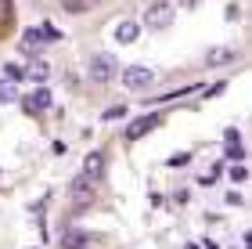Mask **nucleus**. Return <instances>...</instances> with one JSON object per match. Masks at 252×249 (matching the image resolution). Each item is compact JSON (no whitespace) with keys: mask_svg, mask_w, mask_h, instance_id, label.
<instances>
[{"mask_svg":"<svg viewBox=\"0 0 252 249\" xmlns=\"http://www.w3.org/2000/svg\"><path fill=\"white\" fill-rule=\"evenodd\" d=\"M116 72H119V62H116V54H105V51L90 54V62H87V76H90V83L105 87V83H108Z\"/></svg>","mask_w":252,"mask_h":249,"instance_id":"nucleus-1","label":"nucleus"},{"mask_svg":"<svg viewBox=\"0 0 252 249\" xmlns=\"http://www.w3.org/2000/svg\"><path fill=\"white\" fill-rule=\"evenodd\" d=\"M155 83V72L148 69V65H130V69H123V87L133 90V94H141Z\"/></svg>","mask_w":252,"mask_h":249,"instance_id":"nucleus-2","label":"nucleus"},{"mask_svg":"<svg viewBox=\"0 0 252 249\" xmlns=\"http://www.w3.org/2000/svg\"><path fill=\"white\" fill-rule=\"evenodd\" d=\"M169 22H173V4L158 0V4H148V7H144V18H141V26H148V29H166Z\"/></svg>","mask_w":252,"mask_h":249,"instance_id":"nucleus-3","label":"nucleus"},{"mask_svg":"<svg viewBox=\"0 0 252 249\" xmlns=\"http://www.w3.org/2000/svg\"><path fill=\"white\" fill-rule=\"evenodd\" d=\"M68 195H72L76 206H90V199H94V180L79 174V177L72 180V184H68Z\"/></svg>","mask_w":252,"mask_h":249,"instance_id":"nucleus-4","label":"nucleus"},{"mask_svg":"<svg viewBox=\"0 0 252 249\" xmlns=\"http://www.w3.org/2000/svg\"><path fill=\"white\" fill-rule=\"evenodd\" d=\"M234 58H238L234 47H209L205 58H202V65H205V69H223V65H231Z\"/></svg>","mask_w":252,"mask_h":249,"instance_id":"nucleus-5","label":"nucleus"},{"mask_svg":"<svg viewBox=\"0 0 252 249\" xmlns=\"http://www.w3.org/2000/svg\"><path fill=\"white\" fill-rule=\"evenodd\" d=\"M22 105H26V112H47V108L54 105V98H51V90H47V87H36L26 101H22Z\"/></svg>","mask_w":252,"mask_h":249,"instance_id":"nucleus-6","label":"nucleus"},{"mask_svg":"<svg viewBox=\"0 0 252 249\" xmlns=\"http://www.w3.org/2000/svg\"><path fill=\"white\" fill-rule=\"evenodd\" d=\"M155 127H158V116H141V119H133L130 127H126V141H137L141 134L155 130Z\"/></svg>","mask_w":252,"mask_h":249,"instance_id":"nucleus-7","label":"nucleus"},{"mask_svg":"<svg viewBox=\"0 0 252 249\" xmlns=\"http://www.w3.org/2000/svg\"><path fill=\"white\" fill-rule=\"evenodd\" d=\"M101 174H105V155H101V152H90L87 159H83V177L97 180Z\"/></svg>","mask_w":252,"mask_h":249,"instance_id":"nucleus-8","label":"nucleus"},{"mask_svg":"<svg viewBox=\"0 0 252 249\" xmlns=\"http://www.w3.org/2000/svg\"><path fill=\"white\" fill-rule=\"evenodd\" d=\"M137 36H141V22H119L116 26V40L119 43H137Z\"/></svg>","mask_w":252,"mask_h":249,"instance_id":"nucleus-9","label":"nucleus"},{"mask_svg":"<svg viewBox=\"0 0 252 249\" xmlns=\"http://www.w3.org/2000/svg\"><path fill=\"white\" fill-rule=\"evenodd\" d=\"M83 246H87V231H79V228L62 231V249H83Z\"/></svg>","mask_w":252,"mask_h":249,"instance_id":"nucleus-10","label":"nucleus"},{"mask_svg":"<svg viewBox=\"0 0 252 249\" xmlns=\"http://www.w3.org/2000/svg\"><path fill=\"white\" fill-rule=\"evenodd\" d=\"M245 148H242V134L238 130H227V159H242Z\"/></svg>","mask_w":252,"mask_h":249,"instance_id":"nucleus-11","label":"nucleus"},{"mask_svg":"<svg viewBox=\"0 0 252 249\" xmlns=\"http://www.w3.org/2000/svg\"><path fill=\"white\" fill-rule=\"evenodd\" d=\"M47 72H51L47 62H29V69H26V76H29L32 83H40V87H43V80H47Z\"/></svg>","mask_w":252,"mask_h":249,"instance_id":"nucleus-12","label":"nucleus"},{"mask_svg":"<svg viewBox=\"0 0 252 249\" xmlns=\"http://www.w3.org/2000/svg\"><path fill=\"white\" fill-rule=\"evenodd\" d=\"M62 7H65V11H72V15H83V11L94 7V0H62Z\"/></svg>","mask_w":252,"mask_h":249,"instance_id":"nucleus-13","label":"nucleus"},{"mask_svg":"<svg viewBox=\"0 0 252 249\" xmlns=\"http://www.w3.org/2000/svg\"><path fill=\"white\" fill-rule=\"evenodd\" d=\"M18 98V87L11 80H0V101H15Z\"/></svg>","mask_w":252,"mask_h":249,"instance_id":"nucleus-14","label":"nucleus"},{"mask_svg":"<svg viewBox=\"0 0 252 249\" xmlns=\"http://www.w3.org/2000/svg\"><path fill=\"white\" fill-rule=\"evenodd\" d=\"M123 116H126V105H108L101 119H105V123H116V119H123Z\"/></svg>","mask_w":252,"mask_h":249,"instance_id":"nucleus-15","label":"nucleus"},{"mask_svg":"<svg viewBox=\"0 0 252 249\" xmlns=\"http://www.w3.org/2000/svg\"><path fill=\"white\" fill-rule=\"evenodd\" d=\"M4 76H7V80H22L26 69H22V65H4Z\"/></svg>","mask_w":252,"mask_h":249,"instance_id":"nucleus-16","label":"nucleus"},{"mask_svg":"<svg viewBox=\"0 0 252 249\" xmlns=\"http://www.w3.org/2000/svg\"><path fill=\"white\" fill-rule=\"evenodd\" d=\"M227 174H231V180H245V177H249V170H245V163H238V166L227 170Z\"/></svg>","mask_w":252,"mask_h":249,"instance_id":"nucleus-17","label":"nucleus"},{"mask_svg":"<svg viewBox=\"0 0 252 249\" xmlns=\"http://www.w3.org/2000/svg\"><path fill=\"white\" fill-rule=\"evenodd\" d=\"M43 36H40V29H29L26 36H22V43H26V47H32V43H40Z\"/></svg>","mask_w":252,"mask_h":249,"instance_id":"nucleus-18","label":"nucleus"},{"mask_svg":"<svg viewBox=\"0 0 252 249\" xmlns=\"http://www.w3.org/2000/svg\"><path fill=\"white\" fill-rule=\"evenodd\" d=\"M216 177H220V174H216V170H205V174H202L198 180H202V184H205V188H209V184H216Z\"/></svg>","mask_w":252,"mask_h":249,"instance_id":"nucleus-19","label":"nucleus"},{"mask_svg":"<svg viewBox=\"0 0 252 249\" xmlns=\"http://www.w3.org/2000/svg\"><path fill=\"white\" fill-rule=\"evenodd\" d=\"M227 202H231V206H245V199L238 195V191H231V195H227Z\"/></svg>","mask_w":252,"mask_h":249,"instance_id":"nucleus-20","label":"nucleus"},{"mask_svg":"<svg viewBox=\"0 0 252 249\" xmlns=\"http://www.w3.org/2000/svg\"><path fill=\"white\" fill-rule=\"evenodd\" d=\"M194 4H198V0H180V7H194Z\"/></svg>","mask_w":252,"mask_h":249,"instance_id":"nucleus-21","label":"nucleus"},{"mask_svg":"<svg viewBox=\"0 0 252 249\" xmlns=\"http://www.w3.org/2000/svg\"><path fill=\"white\" fill-rule=\"evenodd\" d=\"M0 177H4V170H0Z\"/></svg>","mask_w":252,"mask_h":249,"instance_id":"nucleus-22","label":"nucleus"}]
</instances>
